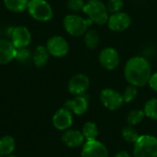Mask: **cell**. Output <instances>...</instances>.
Wrapping results in <instances>:
<instances>
[{
	"instance_id": "7a4b0ae2",
	"label": "cell",
	"mask_w": 157,
	"mask_h": 157,
	"mask_svg": "<svg viewBox=\"0 0 157 157\" xmlns=\"http://www.w3.org/2000/svg\"><path fill=\"white\" fill-rule=\"evenodd\" d=\"M83 12L97 25L102 26L108 23L109 13L106 4L101 0H88L83 8Z\"/></svg>"
},
{
	"instance_id": "5b68a950",
	"label": "cell",
	"mask_w": 157,
	"mask_h": 157,
	"mask_svg": "<svg viewBox=\"0 0 157 157\" xmlns=\"http://www.w3.org/2000/svg\"><path fill=\"white\" fill-rule=\"evenodd\" d=\"M27 10L30 17L38 21H49L53 17L52 6L46 0H29Z\"/></svg>"
},
{
	"instance_id": "277c9868",
	"label": "cell",
	"mask_w": 157,
	"mask_h": 157,
	"mask_svg": "<svg viewBox=\"0 0 157 157\" xmlns=\"http://www.w3.org/2000/svg\"><path fill=\"white\" fill-rule=\"evenodd\" d=\"M134 157H157V138L153 135H140L134 144Z\"/></svg>"
},
{
	"instance_id": "cb8c5ba5",
	"label": "cell",
	"mask_w": 157,
	"mask_h": 157,
	"mask_svg": "<svg viewBox=\"0 0 157 157\" xmlns=\"http://www.w3.org/2000/svg\"><path fill=\"white\" fill-rule=\"evenodd\" d=\"M31 57H32L31 52H30V51L27 47H24V48H17L15 59L17 62L24 63L29 62L31 59Z\"/></svg>"
},
{
	"instance_id": "d4e9b609",
	"label": "cell",
	"mask_w": 157,
	"mask_h": 157,
	"mask_svg": "<svg viewBox=\"0 0 157 157\" xmlns=\"http://www.w3.org/2000/svg\"><path fill=\"white\" fill-rule=\"evenodd\" d=\"M138 95V89L137 86L130 85L129 86H127L122 94V98H123V101L124 103H130L132 101H133L136 97Z\"/></svg>"
},
{
	"instance_id": "7c38bea8",
	"label": "cell",
	"mask_w": 157,
	"mask_h": 157,
	"mask_svg": "<svg viewBox=\"0 0 157 157\" xmlns=\"http://www.w3.org/2000/svg\"><path fill=\"white\" fill-rule=\"evenodd\" d=\"M81 157H109V152L102 143L97 140L87 141L83 146Z\"/></svg>"
},
{
	"instance_id": "8992f818",
	"label": "cell",
	"mask_w": 157,
	"mask_h": 157,
	"mask_svg": "<svg viewBox=\"0 0 157 157\" xmlns=\"http://www.w3.org/2000/svg\"><path fill=\"white\" fill-rule=\"evenodd\" d=\"M98 61L100 65L109 71L115 70L121 63V57L119 52L112 48V47H107L101 50L98 55Z\"/></svg>"
},
{
	"instance_id": "f546056e",
	"label": "cell",
	"mask_w": 157,
	"mask_h": 157,
	"mask_svg": "<svg viewBox=\"0 0 157 157\" xmlns=\"http://www.w3.org/2000/svg\"><path fill=\"white\" fill-rule=\"evenodd\" d=\"M114 157H131V155L125 151H121L118 154H116V155Z\"/></svg>"
},
{
	"instance_id": "3957f363",
	"label": "cell",
	"mask_w": 157,
	"mask_h": 157,
	"mask_svg": "<svg viewBox=\"0 0 157 157\" xmlns=\"http://www.w3.org/2000/svg\"><path fill=\"white\" fill-rule=\"evenodd\" d=\"M93 24L91 19L85 18L76 14L67 15L63 18V28L68 34L74 37L84 36L88 28Z\"/></svg>"
},
{
	"instance_id": "ba28073f",
	"label": "cell",
	"mask_w": 157,
	"mask_h": 157,
	"mask_svg": "<svg viewBox=\"0 0 157 157\" xmlns=\"http://www.w3.org/2000/svg\"><path fill=\"white\" fill-rule=\"evenodd\" d=\"M46 48L53 57H63L69 52V43L62 36H52L47 40Z\"/></svg>"
},
{
	"instance_id": "83f0119b",
	"label": "cell",
	"mask_w": 157,
	"mask_h": 157,
	"mask_svg": "<svg viewBox=\"0 0 157 157\" xmlns=\"http://www.w3.org/2000/svg\"><path fill=\"white\" fill-rule=\"evenodd\" d=\"M86 5L84 0H68L67 7L72 12H79L83 11V8Z\"/></svg>"
},
{
	"instance_id": "f1b7e54d",
	"label": "cell",
	"mask_w": 157,
	"mask_h": 157,
	"mask_svg": "<svg viewBox=\"0 0 157 157\" xmlns=\"http://www.w3.org/2000/svg\"><path fill=\"white\" fill-rule=\"evenodd\" d=\"M148 85L150 86V87L154 91L157 92V72L152 74V75L150 77V80L148 82Z\"/></svg>"
},
{
	"instance_id": "ac0fdd59",
	"label": "cell",
	"mask_w": 157,
	"mask_h": 157,
	"mask_svg": "<svg viewBox=\"0 0 157 157\" xmlns=\"http://www.w3.org/2000/svg\"><path fill=\"white\" fill-rule=\"evenodd\" d=\"M16 148V141L10 135L3 136L0 139V155L2 156L11 155Z\"/></svg>"
},
{
	"instance_id": "484cf974",
	"label": "cell",
	"mask_w": 157,
	"mask_h": 157,
	"mask_svg": "<svg viewBox=\"0 0 157 157\" xmlns=\"http://www.w3.org/2000/svg\"><path fill=\"white\" fill-rule=\"evenodd\" d=\"M122 137L126 142L129 143H132L135 144L137 142V140L139 139L140 135L138 134V132L132 127H125L122 130Z\"/></svg>"
},
{
	"instance_id": "8fae6325",
	"label": "cell",
	"mask_w": 157,
	"mask_h": 157,
	"mask_svg": "<svg viewBox=\"0 0 157 157\" xmlns=\"http://www.w3.org/2000/svg\"><path fill=\"white\" fill-rule=\"evenodd\" d=\"M90 85V80L87 75L84 74L75 75L68 83V90L72 95L81 96L85 95Z\"/></svg>"
},
{
	"instance_id": "6da1fadb",
	"label": "cell",
	"mask_w": 157,
	"mask_h": 157,
	"mask_svg": "<svg viewBox=\"0 0 157 157\" xmlns=\"http://www.w3.org/2000/svg\"><path fill=\"white\" fill-rule=\"evenodd\" d=\"M123 73L126 81L137 87L147 85L153 74L150 62L143 56L130 58L124 66Z\"/></svg>"
},
{
	"instance_id": "52a82bcc",
	"label": "cell",
	"mask_w": 157,
	"mask_h": 157,
	"mask_svg": "<svg viewBox=\"0 0 157 157\" xmlns=\"http://www.w3.org/2000/svg\"><path fill=\"white\" fill-rule=\"evenodd\" d=\"M99 98L103 106L109 110H117L124 103L122 94L112 88L103 89L100 92Z\"/></svg>"
},
{
	"instance_id": "4fadbf2b",
	"label": "cell",
	"mask_w": 157,
	"mask_h": 157,
	"mask_svg": "<svg viewBox=\"0 0 157 157\" xmlns=\"http://www.w3.org/2000/svg\"><path fill=\"white\" fill-rule=\"evenodd\" d=\"M52 124L58 131H66L73 124L72 112L67 108L58 109L52 117Z\"/></svg>"
},
{
	"instance_id": "9a60e30c",
	"label": "cell",
	"mask_w": 157,
	"mask_h": 157,
	"mask_svg": "<svg viewBox=\"0 0 157 157\" xmlns=\"http://www.w3.org/2000/svg\"><path fill=\"white\" fill-rule=\"evenodd\" d=\"M63 143L70 147V148H75L83 145L85 142V137L82 133V132L76 131V130H66L62 136Z\"/></svg>"
},
{
	"instance_id": "603a6c76",
	"label": "cell",
	"mask_w": 157,
	"mask_h": 157,
	"mask_svg": "<svg viewBox=\"0 0 157 157\" xmlns=\"http://www.w3.org/2000/svg\"><path fill=\"white\" fill-rule=\"evenodd\" d=\"M144 116H145V114H144V110L135 109V110H132L129 113V115L127 117V121L132 126L137 125L138 123H140L143 121Z\"/></svg>"
},
{
	"instance_id": "7402d4cb",
	"label": "cell",
	"mask_w": 157,
	"mask_h": 157,
	"mask_svg": "<svg viewBox=\"0 0 157 157\" xmlns=\"http://www.w3.org/2000/svg\"><path fill=\"white\" fill-rule=\"evenodd\" d=\"M144 114L150 119L157 120V98L148 100L144 105Z\"/></svg>"
},
{
	"instance_id": "5bb4252c",
	"label": "cell",
	"mask_w": 157,
	"mask_h": 157,
	"mask_svg": "<svg viewBox=\"0 0 157 157\" xmlns=\"http://www.w3.org/2000/svg\"><path fill=\"white\" fill-rule=\"evenodd\" d=\"M64 106L71 112L75 113L77 116H81L88 109V98L86 95L75 96V98L67 100Z\"/></svg>"
},
{
	"instance_id": "2e32d148",
	"label": "cell",
	"mask_w": 157,
	"mask_h": 157,
	"mask_svg": "<svg viewBox=\"0 0 157 157\" xmlns=\"http://www.w3.org/2000/svg\"><path fill=\"white\" fill-rule=\"evenodd\" d=\"M17 48L8 40H0V65L6 64L15 59Z\"/></svg>"
},
{
	"instance_id": "ffe728a7",
	"label": "cell",
	"mask_w": 157,
	"mask_h": 157,
	"mask_svg": "<svg viewBox=\"0 0 157 157\" xmlns=\"http://www.w3.org/2000/svg\"><path fill=\"white\" fill-rule=\"evenodd\" d=\"M29 0H4L5 6L12 12H23L27 9Z\"/></svg>"
},
{
	"instance_id": "e0dca14e",
	"label": "cell",
	"mask_w": 157,
	"mask_h": 157,
	"mask_svg": "<svg viewBox=\"0 0 157 157\" xmlns=\"http://www.w3.org/2000/svg\"><path fill=\"white\" fill-rule=\"evenodd\" d=\"M49 57H50V53H49L46 46L40 45L36 48L35 52L32 56V60H33L34 64L37 67L41 68L47 64V63L49 61Z\"/></svg>"
},
{
	"instance_id": "4316f807",
	"label": "cell",
	"mask_w": 157,
	"mask_h": 157,
	"mask_svg": "<svg viewBox=\"0 0 157 157\" xmlns=\"http://www.w3.org/2000/svg\"><path fill=\"white\" fill-rule=\"evenodd\" d=\"M106 6L109 14L121 12L124 6V0H109Z\"/></svg>"
},
{
	"instance_id": "4dcf8cb0",
	"label": "cell",
	"mask_w": 157,
	"mask_h": 157,
	"mask_svg": "<svg viewBox=\"0 0 157 157\" xmlns=\"http://www.w3.org/2000/svg\"><path fill=\"white\" fill-rule=\"evenodd\" d=\"M5 157H17V156H16V155H8V156H5Z\"/></svg>"
},
{
	"instance_id": "9c48e42d",
	"label": "cell",
	"mask_w": 157,
	"mask_h": 157,
	"mask_svg": "<svg viewBox=\"0 0 157 157\" xmlns=\"http://www.w3.org/2000/svg\"><path fill=\"white\" fill-rule=\"evenodd\" d=\"M107 24L110 30L115 32H122L130 28L132 24V18L127 13L121 11L110 14Z\"/></svg>"
},
{
	"instance_id": "30bf717a",
	"label": "cell",
	"mask_w": 157,
	"mask_h": 157,
	"mask_svg": "<svg viewBox=\"0 0 157 157\" xmlns=\"http://www.w3.org/2000/svg\"><path fill=\"white\" fill-rule=\"evenodd\" d=\"M9 36L11 42L16 48L28 47L31 41V33L28 28L24 26H17L11 29Z\"/></svg>"
},
{
	"instance_id": "44dd1931",
	"label": "cell",
	"mask_w": 157,
	"mask_h": 157,
	"mask_svg": "<svg viewBox=\"0 0 157 157\" xmlns=\"http://www.w3.org/2000/svg\"><path fill=\"white\" fill-rule=\"evenodd\" d=\"M82 133L85 137V140L87 141H95L98 134V130L96 123L88 121L84 124L82 128Z\"/></svg>"
},
{
	"instance_id": "d6986e66",
	"label": "cell",
	"mask_w": 157,
	"mask_h": 157,
	"mask_svg": "<svg viewBox=\"0 0 157 157\" xmlns=\"http://www.w3.org/2000/svg\"><path fill=\"white\" fill-rule=\"evenodd\" d=\"M84 42L89 50H95L100 42L99 34L95 29H88L84 35Z\"/></svg>"
},
{
	"instance_id": "1f68e13d",
	"label": "cell",
	"mask_w": 157,
	"mask_h": 157,
	"mask_svg": "<svg viewBox=\"0 0 157 157\" xmlns=\"http://www.w3.org/2000/svg\"><path fill=\"white\" fill-rule=\"evenodd\" d=\"M0 157H2V155H0Z\"/></svg>"
}]
</instances>
